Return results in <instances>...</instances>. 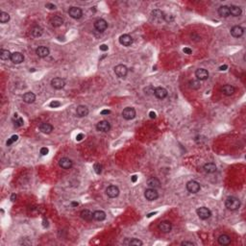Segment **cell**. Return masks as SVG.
Masks as SVG:
<instances>
[{
  "mask_svg": "<svg viewBox=\"0 0 246 246\" xmlns=\"http://www.w3.org/2000/svg\"><path fill=\"white\" fill-rule=\"evenodd\" d=\"M225 206L230 210H237L241 207V201H239V199L237 197H234V196L228 197L225 201Z\"/></svg>",
  "mask_w": 246,
  "mask_h": 246,
  "instance_id": "cell-1",
  "label": "cell"
},
{
  "mask_svg": "<svg viewBox=\"0 0 246 246\" xmlns=\"http://www.w3.org/2000/svg\"><path fill=\"white\" fill-rule=\"evenodd\" d=\"M196 214L197 215L199 216V218L200 219H203V220H206L208 218L210 217V215H212V213H210V210L206 208V207H201L196 210Z\"/></svg>",
  "mask_w": 246,
  "mask_h": 246,
  "instance_id": "cell-2",
  "label": "cell"
},
{
  "mask_svg": "<svg viewBox=\"0 0 246 246\" xmlns=\"http://www.w3.org/2000/svg\"><path fill=\"white\" fill-rule=\"evenodd\" d=\"M122 116H123V118L126 119V120L134 119L135 118H136V111H135V109L132 107L125 108L122 112Z\"/></svg>",
  "mask_w": 246,
  "mask_h": 246,
  "instance_id": "cell-3",
  "label": "cell"
},
{
  "mask_svg": "<svg viewBox=\"0 0 246 246\" xmlns=\"http://www.w3.org/2000/svg\"><path fill=\"white\" fill-rule=\"evenodd\" d=\"M200 189H201L200 184L194 180L190 181V182L186 183V190L191 193H197L199 190H200Z\"/></svg>",
  "mask_w": 246,
  "mask_h": 246,
  "instance_id": "cell-4",
  "label": "cell"
},
{
  "mask_svg": "<svg viewBox=\"0 0 246 246\" xmlns=\"http://www.w3.org/2000/svg\"><path fill=\"white\" fill-rule=\"evenodd\" d=\"M144 196L148 201H154V200H156L158 197H159V193H158V191L155 189H151V187H150V189L145 190Z\"/></svg>",
  "mask_w": 246,
  "mask_h": 246,
  "instance_id": "cell-5",
  "label": "cell"
},
{
  "mask_svg": "<svg viewBox=\"0 0 246 246\" xmlns=\"http://www.w3.org/2000/svg\"><path fill=\"white\" fill-rule=\"evenodd\" d=\"M68 14L69 15L74 19H79L83 15V11L78 7H71L68 10Z\"/></svg>",
  "mask_w": 246,
  "mask_h": 246,
  "instance_id": "cell-6",
  "label": "cell"
},
{
  "mask_svg": "<svg viewBox=\"0 0 246 246\" xmlns=\"http://www.w3.org/2000/svg\"><path fill=\"white\" fill-rule=\"evenodd\" d=\"M114 72L115 74L120 78H124L128 73V68L124 64H118L114 67Z\"/></svg>",
  "mask_w": 246,
  "mask_h": 246,
  "instance_id": "cell-7",
  "label": "cell"
},
{
  "mask_svg": "<svg viewBox=\"0 0 246 246\" xmlns=\"http://www.w3.org/2000/svg\"><path fill=\"white\" fill-rule=\"evenodd\" d=\"M107 27H108V23L103 19H99L94 22V28L98 32H104L107 29Z\"/></svg>",
  "mask_w": 246,
  "mask_h": 246,
  "instance_id": "cell-8",
  "label": "cell"
},
{
  "mask_svg": "<svg viewBox=\"0 0 246 246\" xmlns=\"http://www.w3.org/2000/svg\"><path fill=\"white\" fill-rule=\"evenodd\" d=\"M51 86H52V87H54L55 90H62L63 87L66 86V82H64V80L62 78L56 77L54 79H52Z\"/></svg>",
  "mask_w": 246,
  "mask_h": 246,
  "instance_id": "cell-9",
  "label": "cell"
},
{
  "mask_svg": "<svg viewBox=\"0 0 246 246\" xmlns=\"http://www.w3.org/2000/svg\"><path fill=\"white\" fill-rule=\"evenodd\" d=\"M106 193L110 198H115L119 195V190L118 187L115 186H110L107 187Z\"/></svg>",
  "mask_w": 246,
  "mask_h": 246,
  "instance_id": "cell-10",
  "label": "cell"
},
{
  "mask_svg": "<svg viewBox=\"0 0 246 246\" xmlns=\"http://www.w3.org/2000/svg\"><path fill=\"white\" fill-rule=\"evenodd\" d=\"M96 129L98 131H100V132H104V133H107L110 131V129H111V125H110V123L106 120H102L100 122H98L97 123V125H96Z\"/></svg>",
  "mask_w": 246,
  "mask_h": 246,
  "instance_id": "cell-11",
  "label": "cell"
},
{
  "mask_svg": "<svg viewBox=\"0 0 246 246\" xmlns=\"http://www.w3.org/2000/svg\"><path fill=\"white\" fill-rule=\"evenodd\" d=\"M158 228L162 233H169L172 230V224L169 221H162Z\"/></svg>",
  "mask_w": 246,
  "mask_h": 246,
  "instance_id": "cell-12",
  "label": "cell"
},
{
  "mask_svg": "<svg viewBox=\"0 0 246 246\" xmlns=\"http://www.w3.org/2000/svg\"><path fill=\"white\" fill-rule=\"evenodd\" d=\"M195 75L198 80L200 81H204V80H207L209 78V72L207 69L205 68H199L196 70L195 72Z\"/></svg>",
  "mask_w": 246,
  "mask_h": 246,
  "instance_id": "cell-13",
  "label": "cell"
},
{
  "mask_svg": "<svg viewBox=\"0 0 246 246\" xmlns=\"http://www.w3.org/2000/svg\"><path fill=\"white\" fill-rule=\"evenodd\" d=\"M154 94L157 98L159 99H165L167 96V91L165 89V87H158L155 89L154 91Z\"/></svg>",
  "mask_w": 246,
  "mask_h": 246,
  "instance_id": "cell-14",
  "label": "cell"
},
{
  "mask_svg": "<svg viewBox=\"0 0 246 246\" xmlns=\"http://www.w3.org/2000/svg\"><path fill=\"white\" fill-rule=\"evenodd\" d=\"M119 43L123 46H130L133 43V39L131 36L125 34L119 37Z\"/></svg>",
  "mask_w": 246,
  "mask_h": 246,
  "instance_id": "cell-15",
  "label": "cell"
},
{
  "mask_svg": "<svg viewBox=\"0 0 246 246\" xmlns=\"http://www.w3.org/2000/svg\"><path fill=\"white\" fill-rule=\"evenodd\" d=\"M244 33V29L241 26H234L231 29V35L235 38H241Z\"/></svg>",
  "mask_w": 246,
  "mask_h": 246,
  "instance_id": "cell-16",
  "label": "cell"
},
{
  "mask_svg": "<svg viewBox=\"0 0 246 246\" xmlns=\"http://www.w3.org/2000/svg\"><path fill=\"white\" fill-rule=\"evenodd\" d=\"M59 165L63 169H69V168L72 167L73 162H72L71 160L68 159V158H62V159L60 160V162H59Z\"/></svg>",
  "mask_w": 246,
  "mask_h": 246,
  "instance_id": "cell-17",
  "label": "cell"
},
{
  "mask_svg": "<svg viewBox=\"0 0 246 246\" xmlns=\"http://www.w3.org/2000/svg\"><path fill=\"white\" fill-rule=\"evenodd\" d=\"M11 61L14 63H21L24 61V56H23V54H21L20 52H15V53L12 54Z\"/></svg>",
  "mask_w": 246,
  "mask_h": 246,
  "instance_id": "cell-18",
  "label": "cell"
},
{
  "mask_svg": "<svg viewBox=\"0 0 246 246\" xmlns=\"http://www.w3.org/2000/svg\"><path fill=\"white\" fill-rule=\"evenodd\" d=\"M221 91H222V92H223V94H225L226 96H231L236 92V89L232 85L223 86V87H222Z\"/></svg>",
  "mask_w": 246,
  "mask_h": 246,
  "instance_id": "cell-19",
  "label": "cell"
},
{
  "mask_svg": "<svg viewBox=\"0 0 246 246\" xmlns=\"http://www.w3.org/2000/svg\"><path fill=\"white\" fill-rule=\"evenodd\" d=\"M76 114H77L79 118H84V116H87V114H89V109H87L86 106L80 105V106H78L77 109H76Z\"/></svg>",
  "mask_w": 246,
  "mask_h": 246,
  "instance_id": "cell-20",
  "label": "cell"
},
{
  "mask_svg": "<svg viewBox=\"0 0 246 246\" xmlns=\"http://www.w3.org/2000/svg\"><path fill=\"white\" fill-rule=\"evenodd\" d=\"M36 53L40 58H45L49 55V49L47 47H45V46H39V47L37 48Z\"/></svg>",
  "mask_w": 246,
  "mask_h": 246,
  "instance_id": "cell-21",
  "label": "cell"
},
{
  "mask_svg": "<svg viewBox=\"0 0 246 246\" xmlns=\"http://www.w3.org/2000/svg\"><path fill=\"white\" fill-rule=\"evenodd\" d=\"M147 186L151 189H158V187L161 186V182L159 179H157L156 177H152L147 181Z\"/></svg>",
  "mask_w": 246,
  "mask_h": 246,
  "instance_id": "cell-22",
  "label": "cell"
},
{
  "mask_svg": "<svg viewBox=\"0 0 246 246\" xmlns=\"http://www.w3.org/2000/svg\"><path fill=\"white\" fill-rule=\"evenodd\" d=\"M35 100H36V95L34 94L33 92L29 91V92H26L24 95H23V101L27 104H31V103H34Z\"/></svg>",
  "mask_w": 246,
  "mask_h": 246,
  "instance_id": "cell-23",
  "label": "cell"
},
{
  "mask_svg": "<svg viewBox=\"0 0 246 246\" xmlns=\"http://www.w3.org/2000/svg\"><path fill=\"white\" fill-rule=\"evenodd\" d=\"M151 15H152V17H153V19H154V20H156V21H161V20L163 19V16H165V14H163L161 10H154V11H152Z\"/></svg>",
  "mask_w": 246,
  "mask_h": 246,
  "instance_id": "cell-24",
  "label": "cell"
},
{
  "mask_svg": "<svg viewBox=\"0 0 246 246\" xmlns=\"http://www.w3.org/2000/svg\"><path fill=\"white\" fill-rule=\"evenodd\" d=\"M39 130L43 134H50L53 131V126L49 124V123H43V124H40L39 126Z\"/></svg>",
  "mask_w": 246,
  "mask_h": 246,
  "instance_id": "cell-25",
  "label": "cell"
},
{
  "mask_svg": "<svg viewBox=\"0 0 246 246\" xmlns=\"http://www.w3.org/2000/svg\"><path fill=\"white\" fill-rule=\"evenodd\" d=\"M229 11H230V15H232L233 16H239L242 13L241 9L236 5H232L231 7H229Z\"/></svg>",
  "mask_w": 246,
  "mask_h": 246,
  "instance_id": "cell-26",
  "label": "cell"
},
{
  "mask_svg": "<svg viewBox=\"0 0 246 246\" xmlns=\"http://www.w3.org/2000/svg\"><path fill=\"white\" fill-rule=\"evenodd\" d=\"M81 217L86 221H91L93 219V214L89 210H84L81 213Z\"/></svg>",
  "mask_w": 246,
  "mask_h": 246,
  "instance_id": "cell-27",
  "label": "cell"
},
{
  "mask_svg": "<svg viewBox=\"0 0 246 246\" xmlns=\"http://www.w3.org/2000/svg\"><path fill=\"white\" fill-rule=\"evenodd\" d=\"M218 15L222 17H228L230 15V11L228 6H220L218 9Z\"/></svg>",
  "mask_w": 246,
  "mask_h": 246,
  "instance_id": "cell-28",
  "label": "cell"
},
{
  "mask_svg": "<svg viewBox=\"0 0 246 246\" xmlns=\"http://www.w3.org/2000/svg\"><path fill=\"white\" fill-rule=\"evenodd\" d=\"M63 19L59 15H55L54 17L51 19V24L54 27H60L63 25Z\"/></svg>",
  "mask_w": 246,
  "mask_h": 246,
  "instance_id": "cell-29",
  "label": "cell"
},
{
  "mask_svg": "<svg viewBox=\"0 0 246 246\" xmlns=\"http://www.w3.org/2000/svg\"><path fill=\"white\" fill-rule=\"evenodd\" d=\"M105 218H106V214L103 210H95L93 213V219L97 221H103Z\"/></svg>",
  "mask_w": 246,
  "mask_h": 246,
  "instance_id": "cell-30",
  "label": "cell"
},
{
  "mask_svg": "<svg viewBox=\"0 0 246 246\" xmlns=\"http://www.w3.org/2000/svg\"><path fill=\"white\" fill-rule=\"evenodd\" d=\"M218 243L220 245H229L231 243V237L228 235H221L218 237Z\"/></svg>",
  "mask_w": 246,
  "mask_h": 246,
  "instance_id": "cell-31",
  "label": "cell"
},
{
  "mask_svg": "<svg viewBox=\"0 0 246 246\" xmlns=\"http://www.w3.org/2000/svg\"><path fill=\"white\" fill-rule=\"evenodd\" d=\"M204 170L207 173H214L216 171V166L214 162H208L204 166Z\"/></svg>",
  "mask_w": 246,
  "mask_h": 246,
  "instance_id": "cell-32",
  "label": "cell"
},
{
  "mask_svg": "<svg viewBox=\"0 0 246 246\" xmlns=\"http://www.w3.org/2000/svg\"><path fill=\"white\" fill-rule=\"evenodd\" d=\"M31 34L33 35V36L35 38H39L40 37L43 35V28L42 27H39L38 25L36 26H34L32 29H31Z\"/></svg>",
  "mask_w": 246,
  "mask_h": 246,
  "instance_id": "cell-33",
  "label": "cell"
},
{
  "mask_svg": "<svg viewBox=\"0 0 246 246\" xmlns=\"http://www.w3.org/2000/svg\"><path fill=\"white\" fill-rule=\"evenodd\" d=\"M11 57H12V54L9 50L1 49V51H0V58H1V60L9 61V60H11Z\"/></svg>",
  "mask_w": 246,
  "mask_h": 246,
  "instance_id": "cell-34",
  "label": "cell"
},
{
  "mask_svg": "<svg viewBox=\"0 0 246 246\" xmlns=\"http://www.w3.org/2000/svg\"><path fill=\"white\" fill-rule=\"evenodd\" d=\"M189 87L191 90H199L201 87L200 81L199 80H190L189 82Z\"/></svg>",
  "mask_w": 246,
  "mask_h": 246,
  "instance_id": "cell-35",
  "label": "cell"
},
{
  "mask_svg": "<svg viewBox=\"0 0 246 246\" xmlns=\"http://www.w3.org/2000/svg\"><path fill=\"white\" fill-rule=\"evenodd\" d=\"M14 122H15V127H21V126H23V124H24V121H23V119L21 118H19V115H17L16 114L14 116Z\"/></svg>",
  "mask_w": 246,
  "mask_h": 246,
  "instance_id": "cell-36",
  "label": "cell"
},
{
  "mask_svg": "<svg viewBox=\"0 0 246 246\" xmlns=\"http://www.w3.org/2000/svg\"><path fill=\"white\" fill-rule=\"evenodd\" d=\"M10 20V15L5 12H1L0 13V22L1 23H6Z\"/></svg>",
  "mask_w": 246,
  "mask_h": 246,
  "instance_id": "cell-37",
  "label": "cell"
},
{
  "mask_svg": "<svg viewBox=\"0 0 246 246\" xmlns=\"http://www.w3.org/2000/svg\"><path fill=\"white\" fill-rule=\"evenodd\" d=\"M128 244H129V245H137V246H142L143 243H142V241H140L139 239H138V238H133V239H131V241L128 242Z\"/></svg>",
  "mask_w": 246,
  "mask_h": 246,
  "instance_id": "cell-38",
  "label": "cell"
},
{
  "mask_svg": "<svg viewBox=\"0 0 246 246\" xmlns=\"http://www.w3.org/2000/svg\"><path fill=\"white\" fill-rule=\"evenodd\" d=\"M17 139H19V137H17L16 135H14V136H12V137L7 140V142H6V144H7V146H10V145L13 144L14 142H15Z\"/></svg>",
  "mask_w": 246,
  "mask_h": 246,
  "instance_id": "cell-39",
  "label": "cell"
},
{
  "mask_svg": "<svg viewBox=\"0 0 246 246\" xmlns=\"http://www.w3.org/2000/svg\"><path fill=\"white\" fill-rule=\"evenodd\" d=\"M154 91H155V89L152 86H148V87H146L145 89H144L145 94H147V95L154 94Z\"/></svg>",
  "mask_w": 246,
  "mask_h": 246,
  "instance_id": "cell-40",
  "label": "cell"
},
{
  "mask_svg": "<svg viewBox=\"0 0 246 246\" xmlns=\"http://www.w3.org/2000/svg\"><path fill=\"white\" fill-rule=\"evenodd\" d=\"M93 169H94V171L96 174H101L102 172V166L100 165V163H94V166H93Z\"/></svg>",
  "mask_w": 246,
  "mask_h": 246,
  "instance_id": "cell-41",
  "label": "cell"
},
{
  "mask_svg": "<svg viewBox=\"0 0 246 246\" xmlns=\"http://www.w3.org/2000/svg\"><path fill=\"white\" fill-rule=\"evenodd\" d=\"M163 20H166V22H172L174 20V16L171 15H165V16H163Z\"/></svg>",
  "mask_w": 246,
  "mask_h": 246,
  "instance_id": "cell-42",
  "label": "cell"
},
{
  "mask_svg": "<svg viewBox=\"0 0 246 246\" xmlns=\"http://www.w3.org/2000/svg\"><path fill=\"white\" fill-rule=\"evenodd\" d=\"M49 106H50L51 108H58V107H60V106H61V103H60L59 101H56V100H54V101L50 102Z\"/></svg>",
  "mask_w": 246,
  "mask_h": 246,
  "instance_id": "cell-43",
  "label": "cell"
},
{
  "mask_svg": "<svg viewBox=\"0 0 246 246\" xmlns=\"http://www.w3.org/2000/svg\"><path fill=\"white\" fill-rule=\"evenodd\" d=\"M48 148L47 147H43L42 149H40V154H42L43 156H45V155H47L48 154Z\"/></svg>",
  "mask_w": 246,
  "mask_h": 246,
  "instance_id": "cell-44",
  "label": "cell"
},
{
  "mask_svg": "<svg viewBox=\"0 0 246 246\" xmlns=\"http://www.w3.org/2000/svg\"><path fill=\"white\" fill-rule=\"evenodd\" d=\"M99 49H100L101 51L105 52V51H108L109 49V46L107 44H101L100 46H99Z\"/></svg>",
  "mask_w": 246,
  "mask_h": 246,
  "instance_id": "cell-45",
  "label": "cell"
},
{
  "mask_svg": "<svg viewBox=\"0 0 246 246\" xmlns=\"http://www.w3.org/2000/svg\"><path fill=\"white\" fill-rule=\"evenodd\" d=\"M45 7L47 9H49V10H55L56 9V6L54 4H52V3H47L45 5Z\"/></svg>",
  "mask_w": 246,
  "mask_h": 246,
  "instance_id": "cell-46",
  "label": "cell"
},
{
  "mask_svg": "<svg viewBox=\"0 0 246 246\" xmlns=\"http://www.w3.org/2000/svg\"><path fill=\"white\" fill-rule=\"evenodd\" d=\"M183 52L185 54H187V55H190L191 53H192V50L190 49V48H189V47H185L184 49H183Z\"/></svg>",
  "mask_w": 246,
  "mask_h": 246,
  "instance_id": "cell-47",
  "label": "cell"
},
{
  "mask_svg": "<svg viewBox=\"0 0 246 246\" xmlns=\"http://www.w3.org/2000/svg\"><path fill=\"white\" fill-rule=\"evenodd\" d=\"M84 138V135L82 134V133H80V134H78L77 136H76V140H77V142H81L82 139Z\"/></svg>",
  "mask_w": 246,
  "mask_h": 246,
  "instance_id": "cell-48",
  "label": "cell"
},
{
  "mask_svg": "<svg viewBox=\"0 0 246 246\" xmlns=\"http://www.w3.org/2000/svg\"><path fill=\"white\" fill-rule=\"evenodd\" d=\"M182 245H185V246H193L194 245V243L193 242H191V241H183L182 242Z\"/></svg>",
  "mask_w": 246,
  "mask_h": 246,
  "instance_id": "cell-49",
  "label": "cell"
},
{
  "mask_svg": "<svg viewBox=\"0 0 246 246\" xmlns=\"http://www.w3.org/2000/svg\"><path fill=\"white\" fill-rule=\"evenodd\" d=\"M131 180H132L133 183H136L138 181V176H137V175H133V176L131 177Z\"/></svg>",
  "mask_w": 246,
  "mask_h": 246,
  "instance_id": "cell-50",
  "label": "cell"
},
{
  "mask_svg": "<svg viewBox=\"0 0 246 246\" xmlns=\"http://www.w3.org/2000/svg\"><path fill=\"white\" fill-rule=\"evenodd\" d=\"M149 116H150V118H156V113L155 112H150L149 113Z\"/></svg>",
  "mask_w": 246,
  "mask_h": 246,
  "instance_id": "cell-51",
  "label": "cell"
},
{
  "mask_svg": "<svg viewBox=\"0 0 246 246\" xmlns=\"http://www.w3.org/2000/svg\"><path fill=\"white\" fill-rule=\"evenodd\" d=\"M111 114L110 110H103L101 112V114Z\"/></svg>",
  "mask_w": 246,
  "mask_h": 246,
  "instance_id": "cell-52",
  "label": "cell"
},
{
  "mask_svg": "<svg viewBox=\"0 0 246 246\" xmlns=\"http://www.w3.org/2000/svg\"><path fill=\"white\" fill-rule=\"evenodd\" d=\"M227 68H228V66H227V64H224V66H221V67H219V69L222 70V71H223V70H226Z\"/></svg>",
  "mask_w": 246,
  "mask_h": 246,
  "instance_id": "cell-53",
  "label": "cell"
},
{
  "mask_svg": "<svg viewBox=\"0 0 246 246\" xmlns=\"http://www.w3.org/2000/svg\"><path fill=\"white\" fill-rule=\"evenodd\" d=\"M15 199H16V195L14 193V194H12V196H11V200L13 201V202H15Z\"/></svg>",
  "mask_w": 246,
  "mask_h": 246,
  "instance_id": "cell-54",
  "label": "cell"
},
{
  "mask_svg": "<svg viewBox=\"0 0 246 246\" xmlns=\"http://www.w3.org/2000/svg\"><path fill=\"white\" fill-rule=\"evenodd\" d=\"M78 205H79L78 202H71V206H72V207H77Z\"/></svg>",
  "mask_w": 246,
  "mask_h": 246,
  "instance_id": "cell-55",
  "label": "cell"
},
{
  "mask_svg": "<svg viewBox=\"0 0 246 246\" xmlns=\"http://www.w3.org/2000/svg\"><path fill=\"white\" fill-rule=\"evenodd\" d=\"M47 226H48V223H47V221L43 220V227H47Z\"/></svg>",
  "mask_w": 246,
  "mask_h": 246,
  "instance_id": "cell-56",
  "label": "cell"
}]
</instances>
